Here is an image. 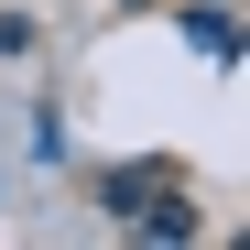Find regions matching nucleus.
<instances>
[{
	"label": "nucleus",
	"instance_id": "f257e3e1",
	"mask_svg": "<svg viewBox=\"0 0 250 250\" xmlns=\"http://www.w3.org/2000/svg\"><path fill=\"white\" fill-rule=\"evenodd\" d=\"M163 185H174V163H120V174H109V207L131 218V207H152Z\"/></svg>",
	"mask_w": 250,
	"mask_h": 250
},
{
	"label": "nucleus",
	"instance_id": "f03ea898",
	"mask_svg": "<svg viewBox=\"0 0 250 250\" xmlns=\"http://www.w3.org/2000/svg\"><path fill=\"white\" fill-rule=\"evenodd\" d=\"M131 229H142V239H196V218H185V196H174V185H163L152 207H131Z\"/></svg>",
	"mask_w": 250,
	"mask_h": 250
},
{
	"label": "nucleus",
	"instance_id": "7ed1b4c3",
	"mask_svg": "<svg viewBox=\"0 0 250 250\" xmlns=\"http://www.w3.org/2000/svg\"><path fill=\"white\" fill-rule=\"evenodd\" d=\"M196 44H207V55H239V11H229V0H207V11H196Z\"/></svg>",
	"mask_w": 250,
	"mask_h": 250
},
{
	"label": "nucleus",
	"instance_id": "20e7f679",
	"mask_svg": "<svg viewBox=\"0 0 250 250\" xmlns=\"http://www.w3.org/2000/svg\"><path fill=\"white\" fill-rule=\"evenodd\" d=\"M11 44H22V22H11V11H0V55H11Z\"/></svg>",
	"mask_w": 250,
	"mask_h": 250
}]
</instances>
